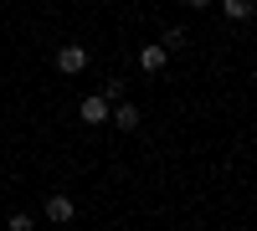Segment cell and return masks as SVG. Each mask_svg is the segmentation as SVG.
<instances>
[{
    "mask_svg": "<svg viewBox=\"0 0 257 231\" xmlns=\"http://www.w3.org/2000/svg\"><path fill=\"white\" fill-rule=\"evenodd\" d=\"M108 113H113V103L98 98V93H88V98H82V108H77V118L93 123V129H98V123H108Z\"/></svg>",
    "mask_w": 257,
    "mask_h": 231,
    "instance_id": "obj_1",
    "label": "cell"
},
{
    "mask_svg": "<svg viewBox=\"0 0 257 231\" xmlns=\"http://www.w3.org/2000/svg\"><path fill=\"white\" fill-rule=\"evenodd\" d=\"M82 67H88V52H82V47H62V52H57V72L72 77V72H82Z\"/></svg>",
    "mask_w": 257,
    "mask_h": 231,
    "instance_id": "obj_2",
    "label": "cell"
},
{
    "mask_svg": "<svg viewBox=\"0 0 257 231\" xmlns=\"http://www.w3.org/2000/svg\"><path fill=\"white\" fill-rule=\"evenodd\" d=\"M108 123H113V129H123V134H134L144 118H139V108H134V103H118V108L108 113Z\"/></svg>",
    "mask_w": 257,
    "mask_h": 231,
    "instance_id": "obj_3",
    "label": "cell"
},
{
    "mask_svg": "<svg viewBox=\"0 0 257 231\" xmlns=\"http://www.w3.org/2000/svg\"><path fill=\"white\" fill-rule=\"evenodd\" d=\"M72 211H77V205H72L67 195H52V200H47V221H57V226L72 221Z\"/></svg>",
    "mask_w": 257,
    "mask_h": 231,
    "instance_id": "obj_4",
    "label": "cell"
},
{
    "mask_svg": "<svg viewBox=\"0 0 257 231\" xmlns=\"http://www.w3.org/2000/svg\"><path fill=\"white\" fill-rule=\"evenodd\" d=\"M165 57H170L165 47H139V67H144V72H160V67H165Z\"/></svg>",
    "mask_w": 257,
    "mask_h": 231,
    "instance_id": "obj_5",
    "label": "cell"
},
{
    "mask_svg": "<svg viewBox=\"0 0 257 231\" xmlns=\"http://www.w3.org/2000/svg\"><path fill=\"white\" fill-rule=\"evenodd\" d=\"M221 6H226V16H231V21H247V16L257 11L252 0H221Z\"/></svg>",
    "mask_w": 257,
    "mask_h": 231,
    "instance_id": "obj_6",
    "label": "cell"
},
{
    "mask_svg": "<svg viewBox=\"0 0 257 231\" xmlns=\"http://www.w3.org/2000/svg\"><path fill=\"white\" fill-rule=\"evenodd\" d=\"M160 47H165V52H180V47H185V31H180V26H170V31H165V41H160Z\"/></svg>",
    "mask_w": 257,
    "mask_h": 231,
    "instance_id": "obj_7",
    "label": "cell"
},
{
    "mask_svg": "<svg viewBox=\"0 0 257 231\" xmlns=\"http://www.w3.org/2000/svg\"><path fill=\"white\" fill-rule=\"evenodd\" d=\"M98 98H108V103H113V98H123V82H118V77H108V82H103V93H98Z\"/></svg>",
    "mask_w": 257,
    "mask_h": 231,
    "instance_id": "obj_8",
    "label": "cell"
},
{
    "mask_svg": "<svg viewBox=\"0 0 257 231\" xmlns=\"http://www.w3.org/2000/svg\"><path fill=\"white\" fill-rule=\"evenodd\" d=\"M6 231H31V216H26V211H16V216L6 221Z\"/></svg>",
    "mask_w": 257,
    "mask_h": 231,
    "instance_id": "obj_9",
    "label": "cell"
},
{
    "mask_svg": "<svg viewBox=\"0 0 257 231\" xmlns=\"http://www.w3.org/2000/svg\"><path fill=\"white\" fill-rule=\"evenodd\" d=\"M185 6H190V11H201V6H211V0H185Z\"/></svg>",
    "mask_w": 257,
    "mask_h": 231,
    "instance_id": "obj_10",
    "label": "cell"
}]
</instances>
